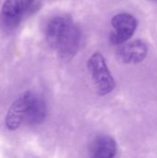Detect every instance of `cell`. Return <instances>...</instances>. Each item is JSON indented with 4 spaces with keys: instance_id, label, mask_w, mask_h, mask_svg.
<instances>
[{
    "instance_id": "1",
    "label": "cell",
    "mask_w": 157,
    "mask_h": 158,
    "mask_svg": "<svg viewBox=\"0 0 157 158\" xmlns=\"http://www.w3.org/2000/svg\"><path fill=\"white\" fill-rule=\"evenodd\" d=\"M45 38L50 47L68 58L75 55L79 47L81 31L69 17L56 16L47 23Z\"/></svg>"
},
{
    "instance_id": "2",
    "label": "cell",
    "mask_w": 157,
    "mask_h": 158,
    "mask_svg": "<svg viewBox=\"0 0 157 158\" xmlns=\"http://www.w3.org/2000/svg\"><path fill=\"white\" fill-rule=\"evenodd\" d=\"M87 68L100 95H106L115 89V79L102 53H93L87 61Z\"/></svg>"
},
{
    "instance_id": "3",
    "label": "cell",
    "mask_w": 157,
    "mask_h": 158,
    "mask_svg": "<svg viewBox=\"0 0 157 158\" xmlns=\"http://www.w3.org/2000/svg\"><path fill=\"white\" fill-rule=\"evenodd\" d=\"M111 25L114 31L109 36L110 43L114 45H119L133 36L138 27V21L130 13H118L111 19Z\"/></svg>"
},
{
    "instance_id": "4",
    "label": "cell",
    "mask_w": 157,
    "mask_h": 158,
    "mask_svg": "<svg viewBox=\"0 0 157 158\" xmlns=\"http://www.w3.org/2000/svg\"><path fill=\"white\" fill-rule=\"evenodd\" d=\"M24 0H6L0 13V26L3 30L15 29L23 15L25 9Z\"/></svg>"
},
{
    "instance_id": "5",
    "label": "cell",
    "mask_w": 157,
    "mask_h": 158,
    "mask_svg": "<svg viewBox=\"0 0 157 158\" xmlns=\"http://www.w3.org/2000/svg\"><path fill=\"white\" fill-rule=\"evenodd\" d=\"M29 94L30 91L24 93L22 95L17 98L7 110L5 119L6 127L7 130L12 131H17L25 120L29 102Z\"/></svg>"
},
{
    "instance_id": "6",
    "label": "cell",
    "mask_w": 157,
    "mask_h": 158,
    "mask_svg": "<svg viewBox=\"0 0 157 158\" xmlns=\"http://www.w3.org/2000/svg\"><path fill=\"white\" fill-rule=\"evenodd\" d=\"M118 58L124 64H138L143 61L148 54V45L142 39L124 44L118 50Z\"/></svg>"
},
{
    "instance_id": "7",
    "label": "cell",
    "mask_w": 157,
    "mask_h": 158,
    "mask_svg": "<svg viewBox=\"0 0 157 158\" xmlns=\"http://www.w3.org/2000/svg\"><path fill=\"white\" fill-rule=\"evenodd\" d=\"M46 112L47 110L44 101L33 92H30L25 121L30 125L40 124L44 120Z\"/></svg>"
},
{
    "instance_id": "8",
    "label": "cell",
    "mask_w": 157,
    "mask_h": 158,
    "mask_svg": "<svg viewBox=\"0 0 157 158\" xmlns=\"http://www.w3.org/2000/svg\"><path fill=\"white\" fill-rule=\"evenodd\" d=\"M118 151L117 142L114 138L102 135L95 139L93 148L92 156L94 158H113L116 156Z\"/></svg>"
},
{
    "instance_id": "9",
    "label": "cell",
    "mask_w": 157,
    "mask_h": 158,
    "mask_svg": "<svg viewBox=\"0 0 157 158\" xmlns=\"http://www.w3.org/2000/svg\"><path fill=\"white\" fill-rule=\"evenodd\" d=\"M32 1H33V0H26V1H24V2H25V6H26V7H28V6L32 3Z\"/></svg>"
}]
</instances>
